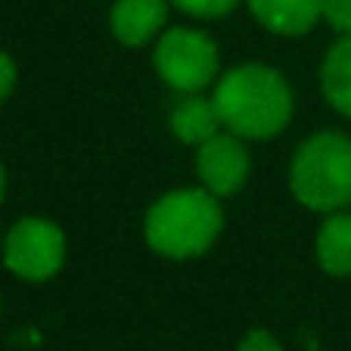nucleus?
I'll list each match as a JSON object with an SVG mask.
<instances>
[{
	"mask_svg": "<svg viewBox=\"0 0 351 351\" xmlns=\"http://www.w3.org/2000/svg\"><path fill=\"white\" fill-rule=\"evenodd\" d=\"M249 171H252V159H249L243 137L221 131L212 140L199 143L196 174L199 184L206 186L212 196L227 199L233 193H239L245 186V180H249Z\"/></svg>",
	"mask_w": 351,
	"mask_h": 351,
	"instance_id": "6",
	"label": "nucleus"
},
{
	"mask_svg": "<svg viewBox=\"0 0 351 351\" xmlns=\"http://www.w3.org/2000/svg\"><path fill=\"white\" fill-rule=\"evenodd\" d=\"M314 255L317 265L330 277H351V212H330L314 237Z\"/></svg>",
	"mask_w": 351,
	"mask_h": 351,
	"instance_id": "10",
	"label": "nucleus"
},
{
	"mask_svg": "<svg viewBox=\"0 0 351 351\" xmlns=\"http://www.w3.org/2000/svg\"><path fill=\"white\" fill-rule=\"evenodd\" d=\"M3 265L25 283H44L66 265V233L47 218H19L3 237Z\"/></svg>",
	"mask_w": 351,
	"mask_h": 351,
	"instance_id": "5",
	"label": "nucleus"
},
{
	"mask_svg": "<svg viewBox=\"0 0 351 351\" xmlns=\"http://www.w3.org/2000/svg\"><path fill=\"white\" fill-rule=\"evenodd\" d=\"M237 351H283V345L274 339L271 330L258 326V330H249L243 339H239V348Z\"/></svg>",
	"mask_w": 351,
	"mask_h": 351,
	"instance_id": "14",
	"label": "nucleus"
},
{
	"mask_svg": "<svg viewBox=\"0 0 351 351\" xmlns=\"http://www.w3.org/2000/svg\"><path fill=\"white\" fill-rule=\"evenodd\" d=\"M3 193H7V171L0 165V202H3Z\"/></svg>",
	"mask_w": 351,
	"mask_h": 351,
	"instance_id": "16",
	"label": "nucleus"
},
{
	"mask_svg": "<svg viewBox=\"0 0 351 351\" xmlns=\"http://www.w3.org/2000/svg\"><path fill=\"white\" fill-rule=\"evenodd\" d=\"M0 249H3V237H0Z\"/></svg>",
	"mask_w": 351,
	"mask_h": 351,
	"instance_id": "17",
	"label": "nucleus"
},
{
	"mask_svg": "<svg viewBox=\"0 0 351 351\" xmlns=\"http://www.w3.org/2000/svg\"><path fill=\"white\" fill-rule=\"evenodd\" d=\"M168 125H171V134L180 143H190V146L206 143L215 134L224 131L221 115L215 109V99L202 97V93H184V99L174 106Z\"/></svg>",
	"mask_w": 351,
	"mask_h": 351,
	"instance_id": "9",
	"label": "nucleus"
},
{
	"mask_svg": "<svg viewBox=\"0 0 351 351\" xmlns=\"http://www.w3.org/2000/svg\"><path fill=\"white\" fill-rule=\"evenodd\" d=\"M261 28L280 38H302L324 19V0H245Z\"/></svg>",
	"mask_w": 351,
	"mask_h": 351,
	"instance_id": "8",
	"label": "nucleus"
},
{
	"mask_svg": "<svg viewBox=\"0 0 351 351\" xmlns=\"http://www.w3.org/2000/svg\"><path fill=\"white\" fill-rule=\"evenodd\" d=\"M153 66L159 78L178 93H202L221 75L218 44L199 28L174 25L156 38Z\"/></svg>",
	"mask_w": 351,
	"mask_h": 351,
	"instance_id": "4",
	"label": "nucleus"
},
{
	"mask_svg": "<svg viewBox=\"0 0 351 351\" xmlns=\"http://www.w3.org/2000/svg\"><path fill=\"white\" fill-rule=\"evenodd\" d=\"M13 87H16V62L0 50V103L13 93Z\"/></svg>",
	"mask_w": 351,
	"mask_h": 351,
	"instance_id": "15",
	"label": "nucleus"
},
{
	"mask_svg": "<svg viewBox=\"0 0 351 351\" xmlns=\"http://www.w3.org/2000/svg\"><path fill=\"white\" fill-rule=\"evenodd\" d=\"M289 190L308 212L330 215L351 208V137L317 131L289 162Z\"/></svg>",
	"mask_w": 351,
	"mask_h": 351,
	"instance_id": "3",
	"label": "nucleus"
},
{
	"mask_svg": "<svg viewBox=\"0 0 351 351\" xmlns=\"http://www.w3.org/2000/svg\"><path fill=\"white\" fill-rule=\"evenodd\" d=\"M320 90L339 115L351 119V34H342L320 62Z\"/></svg>",
	"mask_w": 351,
	"mask_h": 351,
	"instance_id": "11",
	"label": "nucleus"
},
{
	"mask_svg": "<svg viewBox=\"0 0 351 351\" xmlns=\"http://www.w3.org/2000/svg\"><path fill=\"white\" fill-rule=\"evenodd\" d=\"M171 0H115L109 10V28L125 47H143L168 25Z\"/></svg>",
	"mask_w": 351,
	"mask_h": 351,
	"instance_id": "7",
	"label": "nucleus"
},
{
	"mask_svg": "<svg viewBox=\"0 0 351 351\" xmlns=\"http://www.w3.org/2000/svg\"><path fill=\"white\" fill-rule=\"evenodd\" d=\"M243 0H171V7L196 19H221V16L233 13Z\"/></svg>",
	"mask_w": 351,
	"mask_h": 351,
	"instance_id": "12",
	"label": "nucleus"
},
{
	"mask_svg": "<svg viewBox=\"0 0 351 351\" xmlns=\"http://www.w3.org/2000/svg\"><path fill=\"white\" fill-rule=\"evenodd\" d=\"M212 99L224 131L243 140L277 137L289 128L295 112L289 81L277 69L261 62H245L218 75Z\"/></svg>",
	"mask_w": 351,
	"mask_h": 351,
	"instance_id": "1",
	"label": "nucleus"
},
{
	"mask_svg": "<svg viewBox=\"0 0 351 351\" xmlns=\"http://www.w3.org/2000/svg\"><path fill=\"white\" fill-rule=\"evenodd\" d=\"M224 230L221 199L206 186H184L159 196L143 218L146 245L171 261L206 255Z\"/></svg>",
	"mask_w": 351,
	"mask_h": 351,
	"instance_id": "2",
	"label": "nucleus"
},
{
	"mask_svg": "<svg viewBox=\"0 0 351 351\" xmlns=\"http://www.w3.org/2000/svg\"><path fill=\"white\" fill-rule=\"evenodd\" d=\"M324 22L339 38L351 34V0H324Z\"/></svg>",
	"mask_w": 351,
	"mask_h": 351,
	"instance_id": "13",
	"label": "nucleus"
}]
</instances>
